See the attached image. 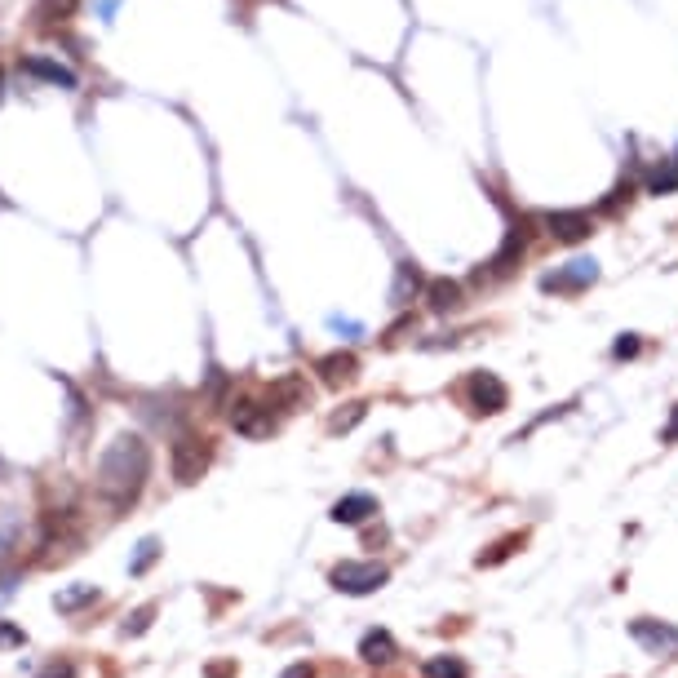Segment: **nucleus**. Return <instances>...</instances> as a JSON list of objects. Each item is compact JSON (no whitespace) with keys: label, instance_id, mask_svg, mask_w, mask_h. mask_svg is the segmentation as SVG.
Masks as SVG:
<instances>
[{"label":"nucleus","instance_id":"5701e85b","mask_svg":"<svg viewBox=\"0 0 678 678\" xmlns=\"http://www.w3.org/2000/svg\"><path fill=\"white\" fill-rule=\"evenodd\" d=\"M612 355H616V359H634V355H639V337H634V333H625L621 342L612 346Z\"/></svg>","mask_w":678,"mask_h":678},{"label":"nucleus","instance_id":"9d476101","mask_svg":"<svg viewBox=\"0 0 678 678\" xmlns=\"http://www.w3.org/2000/svg\"><path fill=\"white\" fill-rule=\"evenodd\" d=\"M630 634L647 647V652H656V656H674V652H678V630H674V625L634 621V625H630Z\"/></svg>","mask_w":678,"mask_h":678},{"label":"nucleus","instance_id":"423d86ee","mask_svg":"<svg viewBox=\"0 0 678 678\" xmlns=\"http://www.w3.org/2000/svg\"><path fill=\"white\" fill-rule=\"evenodd\" d=\"M466 399H470L475 413H488V417H497V413H506L510 408V390H506V382H501L497 373H470Z\"/></svg>","mask_w":678,"mask_h":678},{"label":"nucleus","instance_id":"412c9836","mask_svg":"<svg viewBox=\"0 0 678 678\" xmlns=\"http://www.w3.org/2000/svg\"><path fill=\"white\" fill-rule=\"evenodd\" d=\"M630 195H634V182H621V187H612V195L599 204V213H616V209H621V200L630 204Z\"/></svg>","mask_w":678,"mask_h":678},{"label":"nucleus","instance_id":"f8f14e48","mask_svg":"<svg viewBox=\"0 0 678 678\" xmlns=\"http://www.w3.org/2000/svg\"><path fill=\"white\" fill-rule=\"evenodd\" d=\"M421 297H426V306L435 315H448V311H457V306H461V284L448 280V275H439V280H426Z\"/></svg>","mask_w":678,"mask_h":678},{"label":"nucleus","instance_id":"c85d7f7f","mask_svg":"<svg viewBox=\"0 0 678 678\" xmlns=\"http://www.w3.org/2000/svg\"><path fill=\"white\" fill-rule=\"evenodd\" d=\"M678 439V408H674V421H670V430H665V444H674Z\"/></svg>","mask_w":678,"mask_h":678},{"label":"nucleus","instance_id":"4468645a","mask_svg":"<svg viewBox=\"0 0 678 678\" xmlns=\"http://www.w3.org/2000/svg\"><path fill=\"white\" fill-rule=\"evenodd\" d=\"M368 515H377V501L368 497V492H351V497H342L333 506V519L337 523H364Z\"/></svg>","mask_w":678,"mask_h":678},{"label":"nucleus","instance_id":"a211bd4d","mask_svg":"<svg viewBox=\"0 0 678 678\" xmlns=\"http://www.w3.org/2000/svg\"><path fill=\"white\" fill-rule=\"evenodd\" d=\"M89 599H98L94 585H76V590H63V594H58V612H71V608H80V603H89Z\"/></svg>","mask_w":678,"mask_h":678},{"label":"nucleus","instance_id":"ddd939ff","mask_svg":"<svg viewBox=\"0 0 678 678\" xmlns=\"http://www.w3.org/2000/svg\"><path fill=\"white\" fill-rule=\"evenodd\" d=\"M315 373L324 377L328 386H342V382H355V373H359V359L351 351H333V355H324L320 364H315Z\"/></svg>","mask_w":678,"mask_h":678},{"label":"nucleus","instance_id":"f257e3e1","mask_svg":"<svg viewBox=\"0 0 678 678\" xmlns=\"http://www.w3.org/2000/svg\"><path fill=\"white\" fill-rule=\"evenodd\" d=\"M147 475H151L147 439L142 435H116L107 444V452L98 457L94 488H98V497L107 501L111 510H129L133 501L142 497V488H147Z\"/></svg>","mask_w":678,"mask_h":678},{"label":"nucleus","instance_id":"39448f33","mask_svg":"<svg viewBox=\"0 0 678 678\" xmlns=\"http://www.w3.org/2000/svg\"><path fill=\"white\" fill-rule=\"evenodd\" d=\"M541 226H546L550 240L581 244V240H590L594 235V213L590 209H550L546 218H541Z\"/></svg>","mask_w":678,"mask_h":678},{"label":"nucleus","instance_id":"393cba45","mask_svg":"<svg viewBox=\"0 0 678 678\" xmlns=\"http://www.w3.org/2000/svg\"><path fill=\"white\" fill-rule=\"evenodd\" d=\"M364 408H368V404H351V413H346V417H337V421H333V430H351L355 421L364 417Z\"/></svg>","mask_w":678,"mask_h":678},{"label":"nucleus","instance_id":"0eeeda50","mask_svg":"<svg viewBox=\"0 0 678 678\" xmlns=\"http://www.w3.org/2000/svg\"><path fill=\"white\" fill-rule=\"evenodd\" d=\"M390 572L382 568V563H337L333 568V585L337 590H346V594H373V590H382Z\"/></svg>","mask_w":678,"mask_h":678},{"label":"nucleus","instance_id":"aec40b11","mask_svg":"<svg viewBox=\"0 0 678 678\" xmlns=\"http://www.w3.org/2000/svg\"><path fill=\"white\" fill-rule=\"evenodd\" d=\"M156 554H160V546H156V541H142V546H138V559H133L129 563V572H133V577H138V572H147L151 568V559H156Z\"/></svg>","mask_w":678,"mask_h":678},{"label":"nucleus","instance_id":"f3484780","mask_svg":"<svg viewBox=\"0 0 678 678\" xmlns=\"http://www.w3.org/2000/svg\"><path fill=\"white\" fill-rule=\"evenodd\" d=\"M408 289H426V280H421V271H417V262H404L399 266V284H395V306H404V297H408Z\"/></svg>","mask_w":678,"mask_h":678},{"label":"nucleus","instance_id":"a878e982","mask_svg":"<svg viewBox=\"0 0 678 678\" xmlns=\"http://www.w3.org/2000/svg\"><path fill=\"white\" fill-rule=\"evenodd\" d=\"M147 621H151V608H142V612H133V621L125 625V634H142V630H147Z\"/></svg>","mask_w":678,"mask_h":678},{"label":"nucleus","instance_id":"b1692460","mask_svg":"<svg viewBox=\"0 0 678 678\" xmlns=\"http://www.w3.org/2000/svg\"><path fill=\"white\" fill-rule=\"evenodd\" d=\"M0 647H23V630H14V625L0 621Z\"/></svg>","mask_w":678,"mask_h":678},{"label":"nucleus","instance_id":"2eb2a0df","mask_svg":"<svg viewBox=\"0 0 678 678\" xmlns=\"http://www.w3.org/2000/svg\"><path fill=\"white\" fill-rule=\"evenodd\" d=\"M359 656H364L368 665H386V661H395V639H390L386 630H373L364 639V647H359Z\"/></svg>","mask_w":678,"mask_h":678},{"label":"nucleus","instance_id":"cd10ccee","mask_svg":"<svg viewBox=\"0 0 678 678\" xmlns=\"http://www.w3.org/2000/svg\"><path fill=\"white\" fill-rule=\"evenodd\" d=\"M9 594H14V577H0V603H5Z\"/></svg>","mask_w":678,"mask_h":678},{"label":"nucleus","instance_id":"bb28decb","mask_svg":"<svg viewBox=\"0 0 678 678\" xmlns=\"http://www.w3.org/2000/svg\"><path fill=\"white\" fill-rule=\"evenodd\" d=\"M284 678H311V665H289V670H284Z\"/></svg>","mask_w":678,"mask_h":678},{"label":"nucleus","instance_id":"7ed1b4c3","mask_svg":"<svg viewBox=\"0 0 678 678\" xmlns=\"http://www.w3.org/2000/svg\"><path fill=\"white\" fill-rule=\"evenodd\" d=\"M532 235H537V231H532V222H528V218L510 222V231L501 235V249L492 253V262L484 266V271H479V280H484V275H488V280H501V275H510V271H515V266H519L523 258H528V244H532Z\"/></svg>","mask_w":678,"mask_h":678},{"label":"nucleus","instance_id":"f03ea898","mask_svg":"<svg viewBox=\"0 0 678 678\" xmlns=\"http://www.w3.org/2000/svg\"><path fill=\"white\" fill-rule=\"evenodd\" d=\"M213 461V439L204 435H178L169 448V466H173V479L178 484H195V479L209 470Z\"/></svg>","mask_w":678,"mask_h":678},{"label":"nucleus","instance_id":"dca6fc26","mask_svg":"<svg viewBox=\"0 0 678 678\" xmlns=\"http://www.w3.org/2000/svg\"><path fill=\"white\" fill-rule=\"evenodd\" d=\"M71 14H76V0H36V9H32L36 23H63Z\"/></svg>","mask_w":678,"mask_h":678},{"label":"nucleus","instance_id":"9b49d317","mask_svg":"<svg viewBox=\"0 0 678 678\" xmlns=\"http://www.w3.org/2000/svg\"><path fill=\"white\" fill-rule=\"evenodd\" d=\"M643 191H647V195H674V191H678V156H665V160H652V164H647Z\"/></svg>","mask_w":678,"mask_h":678},{"label":"nucleus","instance_id":"1a4fd4ad","mask_svg":"<svg viewBox=\"0 0 678 678\" xmlns=\"http://www.w3.org/2000/svg\"><path fill=\"white\" fill-rule=\"evenodd\" d=\"M23 76L32 80H45V85H58V89H76V71L63 67L58 58H45V54H32L23 58Z\"/></svg>","mask_w":678,"mask_h":678},{"label":"nucleus","instance_id":"6e6552de","mask_svg":"<svg viewBox=\"0 0 678 678\" xmlns=\"http://www.w3.org/2000/svg\"><path fill=\"white\" fill-rule=\"evenodd\" d=\"M275 404H258V399H240V404L231 408V426H235V435H244V439H266V435H275V413H271Z\"/></svg>","mask_w":678,"mask_h":678},{"label":"nucleus","instance_id":"6ab92c4d","mask_svg":"<svg viewBox=\"0 0 678 678\" xmlns=\"http://www.w3.org/2000/svg\"><path fill=\"white\" fill-rule=\"evenodd\" d=\"M426 674L430 678H466V665L452 661V656H448V661H444V656H435V661H426Z\"/></svg>","mask_w":678,"mask_h":678},{"label":"nucleus","instance_id":"4be33fe9","mask_svg":"<svg viewBox=\"0 0 678 678\" xmlns=\"http://www.w3.org/2000/svg\"><path fill=\"white\" fill-rule=\"evenodd\" d=\"M36 678H76V665H71V661H49Z\"/></svg>","mask_w":678,"mask_h":678},{"label":"nucleus","instance_id":"20e7f679","mask_svg":"<svg viewBox=\"0 0 678 678\" xmlns=\"http://www.w3.org/2000/svg\"><path fill=\"white\" fill-rule=\"evenodd\" d=\"M599 280V262L594 258H572L563 266H554L550 275H541V289L546 293H585Z\"/></svg>","mask_w":678,"mask_h":678}]
</instances>
